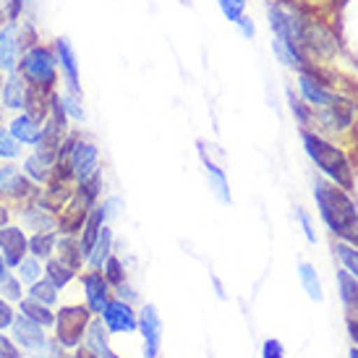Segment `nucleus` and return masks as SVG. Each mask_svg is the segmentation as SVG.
Instances as JSON below:
<instances>
[{"label": "nucleus", "instance_id": "obj_1", "mask_svg": "<svg viewBox=\"0 0 358 358\" xmlns=\"http://www.w3.org/2000/svg\"><path fill=\"white\" fill-rule=\"evenodd\" d=\"M314 199H317L322 220L327 222V228L335 236L345 238V236L358 230V209L348 199L345 189H340V186L329 183V180L317 178L314 180Z\"/></svg>", "mask_w": 358, "mask_h": 358}, {"label": "nucleus", "instance_id": "obj_2", "mask_svg": "<svg viewBox=\"0 0 358 358\" xmlns=\"http://www.w3.org/2000/svg\"><path fill=\"white\" fill-rule=\"evenodd\" d=\"M301 139H303L306 155L317 162V168L335 186H340V189H353V168H350V159L345 157V152L308 129L301 131Z\"/></svg>", "mask_w": 358, "mask_h": 358}, {"label": "nucleus", "instance_id": "obj_3", "mask_svg": "<svg viewBox=\"0 0 358 358\" xmlns=\"http://www.w3.org/2000/svg\"><path fill=\"white\" fill-rule=\"evenodd\" d=\"M19 73L34 90L55 92L60 90V69L52 50V42H37L34 48L21 52Z\"/></svg>", "mask_w": 358, "mask_h": 358}, {"label": "nucleus", "instance_id": "obj_4", "mask_svg": "<svg viewBox=\"0 0 358 358\" xmlns=\"http://www.w3.org/2000/svg\"><path fill=\"white\" fill-rule=\"evenodd\" d=\"M52 50H55V58H58L63 90L73 92V94H81V66H79V55L73 50L71 40L69 37L52 40Z\"/></svg>", "mask_w": 358, "mask_h": 358}, {"label": "nucleus", "instance_id": "obj_5", "mask_svg": "<svg viewBox=\"0 0 358 358\" xmlns=\"http://www.w3.org/2000/svg\"><path fill=\"white\" fill-rule=\"evenodd\" d=\"M90 306H66L55 317V324H58V343L66 345V348H73L79 345L84 329L90 324Z\"/></svg>", "mask_w": 358, "mask_h": 358}, {"label": "nucleus", "instance_id": "obj_6", "mask_svg": "<svg viewBox=\"0 0 358 358\" xmlns=\"http://www.w3.org/2000/svg\"><path fill=\"white\" fill-rule=\"evenodd\" d=\"M69 170L76 183L84 178H90L92 173H97V170H100V150H97V144L87 139L76 141L69 155Z\"/></svg>", "mask_w": 358, "mask_h": 358}, {"label": "nucleus", "instance_id": "obj_7", "mask_svg": "<svg viewBox=\"0 0 358 358\" xmlns=\"http://www.w3.org/2000/svg\"><path fill=\"white\" fill-rule=\"evenodd\" d=\"M29 254V236L21 225H3L0 228V257L6 259L10 269L19 267V262Z\"/></svg>", "mask_w": 358, "mask_h": 358}, {"label": "nucleus", "instance_id": "obj_8", "mask_svg": "<svg viewBox=\"0 0 358 358\" xmlns=\"http://www.w3.org/2000/svg\"><path fill=\"white\" fill-rule=\"evenodd\" d=\"M353 115H356V105L345 97H338L329 108L314 110V120L327 131H348L353 126Z\"/></svg>", "mask_w": 358, "mask_h": 358}, {"label": "nucleus", "instance_id": "obj_9", "mask_svg": "<svg viewBox=\"0 0 358 358\" xmlns=\"http://www.w3.org/2000/svg\"><path fill=\"white\" fill-rule=\"evenodd\" d=\"M21 45H19V21H6L0 27V71L13 73L19 71Z\"/></svg>", "mask_w": 358, "mask_h": 358}, {"label": "nucleus", "instance_id": "obj_10", "mask_svg": "<svg viewBox=\"0 0 358 358\" xmlns=\"http://www.w3.org/2000/svg\"><path fill=\"white\" fill-rule=\"evenodd\" d=\"M52 168H55V152L42 150V147H34V150L24 157V165H21V173L37 183V186H45L52 176Z\"/></svg>", "mask_w": 358, "mask_h": 358}, {"label": "nucleus", "instance_id": "obj_11", "mask_svg": "<svg viewBox=\"0 0 358 358\" xmlns=\"http://www.w3.org/2000/svg\"><path fill=\"white\" fill-rule=\"evenodd\" d=\"M299 92H301V100L306 102L311 110L329 108L340 97L338 92L329 90L327 84H322V81L308 76V73H299Z\"/></svg>", "mask_w": 358, "mask_h": 358}, {"label": "nucleus", "instance_id": "obj_12", "mask_svg": "<svg viewBox=\"0 0 358 358\" xmlns=\"http://www.w3.org/2000/svg\"><path fill=\"white\" fill-rule=\"evenodd\" d=\"M27 90H29V84L21 79L19 71H13V73H6V79H3V87H0V108L3 113H21L24 105H27Z\"/></svg>", "mask_w": 358, "mask_h": 358}, {"label": "nucleus", "instance_id": "obj_13", "mask_svg": "<svg viewBox=\"0 0 358 358\" xmlns=\"http://www.w3.org/2000/svg\"><path fill=\"white\" fill-rule=\"evenodd\" d=\"M84 296L92 314H102L110 303V282L105 280L102 269H90L84 275Z\"/></svg>", "mask_w": 358, "mask_h": 358}, {"label": "nucleus", "instance_id": "obj_14", "mask_svg": "<svg viewBox=\"0 0 358 358\" xmlns=\"http://www.w3.org/2000/svg\"><path fill=\"white\" fill-rule=\"evenodd\" d=\"M6 126H8L10 136L19 141L21 147H31V150H34V147L40 144L42 123H37L29 113H24V110H21V113H13Z\"/></svg>", "mask_w": 358, "mask_h": 358}, {"label": "nucleus", "instance_id": "obj_15", "mask_svg": "<svg viewBox=\"0 0 358 358\" xmlns=\"http://www.w3.org/2000/svg\"><path fill=\"white\" fill-rule=\"evenodd\" d=\"M19 215H21V225H24V230H31V233H48V230H58V217L42 207L40 201L21 204Z\"/></svg>", "mask_w": 358, "mask_h": 358}, {"label": "nucleus", "instance_id": "obj_16", "mask_svg": "<svg viewBox=\"0 0 358 358\" xmlns=\"http://www.w3.org/2000/svg\"><path fill=\"white\" fill-rule=\"evenodd\" d=\"M102 319H105V324L110 327V332H131V329L139 327V319L134 314V308L131 303L126 301H110L105 311H102Z\"/></svg>", "mask_w": 358, "mask_h": 358}, {"label": "nucleus", "instance_id": "obj_17", "mask_svg": "<svg viewBox=\"0 0 358 358\" xmlns=\"http://www.w3.org/2000/svg\"><path fill=\"white\" fill-rule=\"evenodd\" d=\"M139 327L141 335H144V343H147V358H157L159 350V340H162V322H159L157 308L147 303L139 314Z\"/></svg>", "mask_w": 358, "mask_h": 358}, {"label": "nucleus", "instance_id": "obj_18", "mask_svg": "<svg viewBox=\"0 0 358 358\" xmlns=\"http://www.w3.org/2000/svg\"><path fill=\"white\" fill-rule=\"evenodd\" d=\"M13 332H16V338H19L21 345H27V348H45V332H42V324L37 322H31L29 317H13Z\"/></svg>", "mask_w": 358, "mask_h": 358}, {"label": "nucleus", "instance_id": "obj_19", "mask_svg": "<svg viewBox=\"0 0 358 358\" xmlns=\"http://www.w3.org/2000/svg\"><path fill=\"white\" fill-rule=\"evenodd\" d=\"M55 257H58L63 264H69L73 272H79L81 264H84L79 236H63V233H58V241H55Z\"/></svg>", "mask_w": 358, "mask_h": 358}, {"label": "nucleus", "instance_id": "obj_20", "mask_svg": "<svg viewBox=\"0 0 358 358\" xmlns=\"http://www.w3.org/2000/svg\"><path fill=\"white\" fill-rule=\"evenodd\" d=\"M102 225H108V222H105V217H102L100 207H94L90 215H87V220H84V228H81V233H79V246H81V254H84V259L90 257V251H92V246H94L97 236H100Z\"/></svg>", "mask_w": 358, "mask_h": 358}, {"label": "nucleus", "instance_id": "obj_21", "mask_svg": "<svg viewBox=\"0 0 358 358\" xmlns=\"http://www.w3.org/2000/svg\"><path fill=\"white\" fill-rule=\"evenodd\" d=\"M110 254H113V228H110V225H102L100 236H97V241H94L90 257H87V267L102 269Z\"/></svg>", "mask_w": 358, "mask_h": 358}, {"label": "nucleus", "instance_id": "obj_22", "mask_svg": "<svg viewBox=\"0 0 358 358\" xmlns=\"http://www.w3.org/2000/svg\"><path fill=\"white\" fill-rule=\"evenodd\" d=\"M50 97H52V92L29 87V90H27V105H24V113H29L37 123H45L48 115H50Z\"/></svg>", "mask_w": 358, "mask_h": 358}, {"label": "nucleus", "instance_id": "obj_23", "mask_svg": "<svg viewBox=\"0 0 358 358\" xmlns=\"http://www.w3.org/2000/svg\"><path fill=\"white\" fill-rule=\"evenodd\" d=\"M55 241H58V230H48V233H31L29 236V254L37 257L40 262H48L55 257Z\"/></svg>", "mask_w": 358, "mask_h": 358}, {"label": "nucleus", "instance_id": "obj_24", "mask_svg": "<svg viewBox=\"0 0 358 358\" xmlns=\"http://www.w3.org/2000/svg\"><path fill=\"white\" fill-rule=\"evenodd\" d=\"M58 97H60V105H63V113L69 115L71 123L81 126V123L87 120V110H84V97H81V94H73V92H69V90H58Z\"/></svg>", "mask_w": 358, "mask_h": 358}, {"label": "nucleus", "instance_id": "obj_25", "mask_svg": "<svg viewBox=\"0 0 358 358\" xmlns=\"http://www.w3.org/2000/svg\"><path fill=\"white\" fill-rule=\"evenodd\" d=\"M87 348L100 358H118L108 348V343H105V327H102V322H90L87 324Z\"/></svg>", "mask_w": 358, "mask_h": 358}, {"label": "nucleus", "instance_id": "obj_26", "mask_svg": "<svg viewBox=\"0 0 358 358\" xmlns=\"http://www.w3.org/2000/svg\"><path fill=\"white\" fill-rule=\"evenodd\" d=\"M45 278L50 280L55 288H66L71 280L76 278V272L69 267V264H63L58 257H50L48 262H45Z\"/></svg>", "mask_w": 358, "mask_h": 358}, {"label": "nucleus", "instance_id": "obj_27", "mask_svg": "<svg viewBox=\"0 0 358 358\" xmlns=\"http://www.w3.org/2000/svg\"><path fill=\"white\" fill-rule=\"evenodd\" d=\"M204 168H207V178H209V189L215 191V196L220 201H225L230 204V186H228V178H225V173L212 162V159L204 157Z\"/></svg>", "mask_w": 358, "mask_h": 358}, {"label": "nucleus", "instance_id": "obj_28", "mask_svg": "<svg viewBox=\"0 0 358 358\" xmlns=\"http://www.w3.org/2000/svg\"><path fill=\"white\" fill-rule=\"evenodd\" d=\"M21 314L29 317L31 322H37V324H42V327L55 324V314L50 311V306H45V303H40V301H34V299L21 301Z\"/></svg>", "mask_w": 358, "mask_h": 358}, {"label": "nucleus", "instance_id": "obj_29", "mask_svg": "<svg viewBox=\"0 0 358 358\" xmlns=\"http://www.w3.org/2000/svg\"><path fill=\"white\" fill-rule=\"evenodd\" d=\"M338 285H340V296L345 301V306L358 314V280L348 272H338Z\"/></svg>", "mask_w": 358, "mask_h": 358}, {"label": "nucleus", "instance_id": "obj_30", "mask_svg": "<svg viewBox=\"0 0 358 358\" xmlns=\"http://www.w3.org/2000/svg\"><path fill=\"white\" fill-rule=\"evenodd\" d=\"M29 299L40 301V303H45V306H52V303H58V288L42 275L37 282H31L29 285Z\"/></svg>", "mask_w": 358, "mask_h": 358}, {"label": "nucleus", "instance_id": "obj_31", "mask_svg": "<svg viewBox=\"0 0 358 358\" xmlns=\"http://www.w3.org/2000/svg\"><path fill=\"white\" fill-rule=\"evenodd\" d=\"M299 275H301V282H303V288H306V293L311 296V299H314V301H322V299H324L317 269L311 267V264H306V262H301V264H299Z\"/></svg>", "mask_w": 358, "mask_h": 358}, {"label": "nucleus", "instance_id": "obj_32", "mask_svg": "<svg viewBox=\"0 0 358 358\" xmlns=\"http://www.w3.org/2000/svg\"><path fill=\"white\" fill-rule=\"evenodd\" d=\"M42 262L37 257H31V254H27V257L19 262V267H16V278L21 280V282H37V280L42 278Z\"/></svg>", "mask_w": 358, "mask_h": 358}, {"label": "nucleus", "instance_id": "obj_33", "mask_svg": "<svg viewBox=\"0 0 358 358\" xmlns=\"http://www.w3.org/2000/svg\"><path fill=\"white\" fill-rule=\"evenodd\" d=\"M335 254H338V259L343 262L345 272L358 280V249L356 246H350L348 241H338V243H335Z\"/></svg>", "mask_w": 358, "mask_h": 358}, {"label": "nucleus", "instance_id": "obj_34", "mask_svg": "<svg viewBox=\"0 0 358 358\" xmlns=\"http://www.w3.org/2000/svg\"><path fill=\"white\" fill-rule=\"evenodd\" d=\"M21 150H24V147L10 136L8 126L3 123V126H0V159H3V162H13V159L21 157Z\"/></svg>", "mask_w": 358, "mask_h": 358}, {"label": "nucleus", "instance_id": "obj_35", "mask_svg": "<svg viewBox=\"0 0 358 358\" xmlns=\"http://www.w3.org/2000/svg\"><path fill=\"white\" fill-rule=\"evenodd\" d=\"M37 42H42V34L37 29V21L31 19H21L19 21V45H21V52L34 48Z\"/></svg>", "mask_w": 358, "mask_h": 358}, {"label": "nucleus", "instance_id": "obj_36", "mask_svg": "<svg viewBox=\"0 0 358 358\" xmlns=\"http://www.w3.org/2000/svg\"><path fill=\"white\" fill-rule=\"evenodd\" d=\"M102 275H105V280L110 282V288H120V285L126 282V269H123V264H120V259L113 257V254H110L108 262H105Z\"/></svg>", "mask_w": 358, "mask_h": 358}, {"label": "nucleus", "instance_id": "obj_37", "mask_svg": "<svg viewBox=\"0 0 358 358\" xmlns=\"http://www.w3.org/2000/svg\"><path fill=\"white\" fill-rule=\"evenodd\" d=\"M288 102H290V113L296 115V120H299L303 129L314 123V110L308 108V105L301 100L299 94H293V90H288Z\"/></svg>", "mask_w": 358, "mask_h": 358}, {"label": "nucleus", "instance_id": "obj_38", "mask_svg": "<svg viewBox=\"0 0 358 358\" xmlns=\"http://www.w3.org/2000/svg\"><path fill=\"white\" fill-rule=\"evenodd\" d=\"M217 8H220V13H222L225 19L236 24V21H238L241 16H246L249 0H217Z\"/></svg>", "mask_w": 358, "mask_h": 358}, {"label": "nucleus", "instance_id": "obj_39", "mask_svg": "<svg viewBox=\"0 0 358 358\" xmlns=\"http://www.w3.org/2000/svg\"><path fill=\"white\" fill-rule=\"evenodd\" d=\"M0 6H3V10H6V19L8 21H21V19H27L29 0H3Z\"/></svg>", "mask_w": 358, "mask_h": 358}, {"label": "nucleus", "instance_id": "obj_40", "mask_svg": "<svg viewBox=\"0 0 358 358\" xmlns=\"http://www.w3.org/2000/svg\"><path fill=\"white\" fill-rule=\"evenodd\" d=\"M0 293L6 301H21V280L16 275H10L8 280L0 282Z\"/></svg>", "mask_w": 358, "mask_h": 358}, {"label": "nucleus", "instance_id": "obj_41", "mask_svg": "<svg viewBox=\"0 0 358 358\" xmlns=\"http://www.w3.org/2000/svg\"><path fill=\"white\" fill-rule=\"evenodd\" d=\"M100 207V212H102V217H105V222H110V220L118 215V209H120V199L118 196H110V199H105V201H100L97 204Z\"/></svg>", "mask_w": 358, "mask_h": 358}, {"label": "nucleus", "instance_id": "obj_42", "mask_svg": "<svg viewBox=\"0 0 358 358\" xmlns=\"http://www.w3.org/2000/svg\"><path fill=\"white\" fill-rule=\"evenodd\" d=\"M236 27H238L241 37H246V40H254V37H257V27H254V21H251L249 16H241V19L236 21Z\"/></svg>", "mask_w": 358, "mask_h": 358}, {"label": "nucleus", "instance_id": "obj_43", "mask_svg": "<svg viewBox=\"0 0 358 358\" xmlns=\"http://www.w3.org/2000/svg\"><path fill=\"white\" fill-rule=\"evenodd\" d=\"M262 358H285V350L278 340H267L264 348H262Z\"/></svg>", "mask_w": 358, "mask_h": 358}, {"label": "nucleus", "instance_id": "obj_44", "mask_svg": "<svg viewBox=\"0 0 358 358\" xmlns=\"http://www.w3.org/2000/svg\"><path fill=\"white\" fill-rule=\"evenodd\" d=\"M296 217H299V222L303 225V236H306L308 241H317V233H314V225H311V220H308V215L303 212V209H299L296 212Z\"/></svg>", "mask_w": 358, "mask_h": 358}, {"label": "nucleus", "instance_id": "obj_45", "mask_svg": "<svg viewBox=\"0 0 358 358\" xmlns=\"http://www.w3.org/2000/svg\"><path fill=\"white\" fill-rule=\"evenodd\" d=\"M13 324V311H10V306L6 303V301L0 299V329H6Z\"/></svg>", "mask_w": 358, "mask_h": 358}, {"label": "nucleus", "instance_id": "obj_46", "mask_svg": "<svg viewBox=\"0 0 358 358\" xmlns=\"http://www.w3.org/2000/svg\"><path fill=\"white\" fill-rule=\"evenodd\" d=\"M0 358H19V350L13 348V343L3 335H0Z\"/></svg>", "mask_w": 358, "mask_h": 358}, {"label": "nucleus", "instance_id": "obj_47", "mask_svg": "<svg viewBox=\"0 0 358 358\" xmlns=\"http://www.w3.org/2000/svg\"><path fill=\"white\" fill-rule=\"evenodd\" d=\"M10 225V207L6 204V199H0V228Z\"/></svg>", "mask_w": 358, "mask_h": 358}, {"label": "nucleus", "instance_id": "obj_48", "mask_svg": "<svg viewBox=\"0 0 358 358\" xmlns=\"http://www.w3.org/2000/svg\"><path fill=\"white\" fill-rule=\"evenodd\" d=\"M348 332H350V338H353V343H356V348H358V317H348Z\"/></svg>", "mask_w": 358, "mask_h": 358}, {"label": "nucleus", "instance_id": "obj_49", "mask_svg": "<svg viewBox=\"0 0 358 358\" xmlns=\"http://www.w3.org/2000/svg\"><path fill=\"white\" fill-rule=\"evenodd\" d=\"M8 278H10V267L6 264V259L0 257V282H3V280H8Z\"/></svg>", "mask_w": 358, "mask_h": 358}, {"label": "nucleus", "instance_id": "obj_50", "mask_svg": "<svg viewBox=\"0 0 358 358\" xmlns=\"http://www.w3.org/2000/svg\"><path fill=\"white\" fill-rule=\"evenodd\" d=\"M76 358H100V356H94L90 348H81L79 353H76Z\"/></svg>", "mask_w": 358, "mask_h": 358}, {"label": "nucleus", "instance_id": "obj_51", "mask_svg": "<svg viewBox=\"0 0 358 358\" xmlns=\"http://www.w3.org/2000/svg\"><path fill=\"white\" fill-rule=\"evenodd\" d=\"M343 241H348L350 246H356V249H358V230H356V233H350V236H345Z\"/></svg>", "mask_w": 358, "mask_h": 358}, {"label": "nucleus", "instance_id": "obj_52", "mask_svg": "<svg viewBox=\"0 0 358 358\" xmlns=\"http://www.w3.org/2000/svg\"><path fill=\"white\" fill-rule=\"evenodd\" d=\"M6 21H8V19H6V10H3V6H0V27H3Z\"/></svg>", "mask_w": 358, "mask_h": 358}, {"label": "nucleus", "instance_id": "obj_53", "mask_svg": "<svg viewBox=\"0 0 358 358\" xmlns=\"http://www.w3.org/2000/svg\"><path fill=\"white\" fill-rule=\"evenodd\" d=\"M350 358H358V348H353V350H350Z\"/></svg>", "mask_w": 358, "mask_h": 358}, {"label": "nucleus", "instance_id": "obj_54", "mask_svg": "<svg viewBox=\"0 0 358 358\" xmlns=\"http://www.w3.org/2000/svg\"><path fill=\"white\" fill-rule=\"evenodd\" d=\"M3 123H6V120H3V108H0V126H3Z\"/></svg>", "mask_w": 358, "mask_h": 358}, {"label": "nucleus", "instance_id": "obj_55", "mask_svg": "<svg viewBox=\"0 0 358 358\" xmlns=\"http://www.w3.org/2000/svg\"><path fill=\"white\" fill-rule=\"evenodd\" d=\"M180 3H183V6H189V3H191V0H180Z\"/></svg>", "mask_w": 358, "mask_h": 358}, {"label": "nucleus", "instance_id": "obj_56", "mask_svg": "<svg viewBox=\"0 0 358 358\" xmlns=\"http://www.w3.org/2000/svg\"><path fill=\"white\" fill-rule=\"evenodd\" d=\"M0 3H3V0H0Z\"/></svg>", "mask_w": 358, "mask_h": 358}]
</instances>
